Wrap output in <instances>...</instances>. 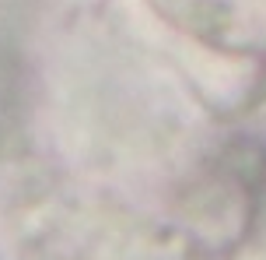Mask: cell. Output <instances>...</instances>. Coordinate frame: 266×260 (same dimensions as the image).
Segmentation results:
<instances>
[{
	"instance_id": "1",
	"label": "cell",
	"mask_w": 266,
	"mask_h": 260,
	"mask_svg": "<svg viewBox=\"0 0 266 260\" xmlns=\"http://www.w3.org/2000/svg\"><path fill=\"white\" fill-rule=\"evenodd\" d=\"M172 28L224 56H266V0H151Z\"/></svg>"
}]
</instances>
